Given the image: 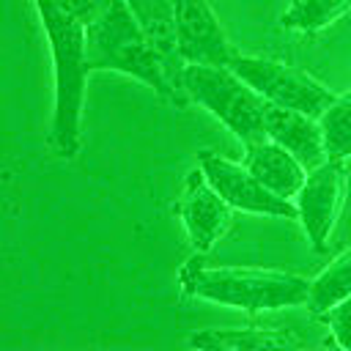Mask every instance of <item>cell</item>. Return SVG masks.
Returning a JSON list of instances; mask_svg holds the SVG:
<instances>
[{
  "instance_id": "cell-1",
  "label": "cell",
  "mask_w": 351,
  "mask_h": 351,
  "mask_svg": "<svg viewBox=\"0 0 351 351\" xmlns=\"http://www.w3.org/2000/svg\"><path fill=\"white\" fill-rule=\"evenodd\" d=\"M88 71H118L140 80L165 101L184 107L186 93L176 88L165 58L156 52L126 0H104L99 14L90 19L88 33Z\"/></svg>"
},
{
  "instance_id": "cell-2",
  "label": "cell",
  "mask_w": 351,
  "mask_h": 351,
  "mask_svg": "<svg viewBox=\"0 0 351 351\" xmlns=\"http://www.w3.org/2000/svg\"><path fill=\"white\" fill-rule=\"evenodd\" d=\"M41 16L55 71V107H52V148L71 159L80 151L82 107H85V77L88 71V25L74 14L63 11L55 0H33Z\"/></svg>"
},
{
  "instance_id": "cell-3",
  "label": "cell",
  "mask_w": 351,
  "mask_h": 351,
  "mask_svg": "<svg viewBox=\"0 0 351 351\" xmlns=\"http://www.w3.org/2000/svg\"><path fill=\"white\" fill-rule=\"evenodd\" d=\"M178 280L189 296L247 310V313H266V310L307 304L310 282H313L302 274L277 271V269L203 266L200 258H189L181 266Z\"/></svg>"
},
{
  "instance_id": "cell-4",
  "label": "cell",
  "mask_w": 351,
  "mask_h": 351,
  "mask_svg": "<svg viewBox=\"0 0 351 351\" xmlns=\"http://www.w3.org/2000/svg\"><path fill=\"white\" fill-rule=\"evenodd\" d=\"M184 90L192 101L219 118L244 145L266 140V99L230 66L186 63Z\"/></svg>"
},
{
  "instance_id": "cell-5",
  "label": "cell",
  "mask_w": 351,
  "mask_h": 351,
  "mask_svg": "<svg viewBox=\"0 0 351 351\" xmlns=\"http://www.w3.org/2000/svg\"><path fill=\"white\" fill-rule=\"evenodd\" d=\"M228 66L241 80H247L266 101L280 104V107H291V110H302V112L315 115V118H321L329 110V104L337 99L321 80H315L304 69L288 66V63L274 60V58L233 55Z\"/></svg>"
},
{
  "instance_id": "cell-6",
  "label": "cell",
  "mask_w": 351,
  "mask_h": 351,
  "mask_svg": "<svg viewBox=\"0 0 351 351\" xmlns=\"http://www.w3.org/2000/svg\"><path fill=\"white\" fill-rule=\"evenodd\" d=\"M346 159H326L307 173L302 189L296 192V219L315 252H326L332 230L337 225L343 200H346Z\"/></svg>"
},
{
  "instance_id": "cell-7",
  "label": "cell",
  "mask_w": 351,
  "mask_h": 351,
  "mask_svg": "<svg viewBox=\"0 0 351 351\" xmlns=\"http://www.w3.org/2000/svg\"><path fill=\"white\" fill-rule=\"evenodd\" d=\"M197 165L206 173L208 184L236 211L296 219V203L288 200V197L274 195L271 189H266L244 162H233V159H228V156H222L217 151H200L197 154Z\"/></svg>"
},
{
  "instance_id": "cell-8",
  "label": "cell",
  "mask_w": 351,
  "mask_h": 351,
  "mask_svg": "<svg viewBox=\"0 0 351 351\" xmlns=\"http://www.w3.org/2000/svg\"><path fill=\"white\" fill-rule=\"evenodd\" d=\"M176 214L181 217L195 252H208L230 228L233 206L208 184L206 173L197 165L184 178V189L176 203Z\"/></svg>"
},
{
  "instance_id": "cell-9",
  "label": "cell",
  "mask_w": 351,
  "mask_h": 351,
  "mask_svg": "<svg viewBox=\"0 0 351 351\" xmlns=\"http://www.w3.org/2000/svg\"><path fill=\"white\" fill-rule=\"evenodd\" d=\"M178 52L186 63L228 66L236 55L208 0H173Z\"/></svg>"
},
{
  "instance_id": "cell-10",
  "label": "cell",
  "mask_w": 351,
  "mask_h": 351,
  "mask_svg": "<svg viewBox=\"0 0 351 351\" xmlns=\"http://www.w3.org/2000/svg\"><path fill=\"white\" fill-rule=\"evenodd\" d=\"M263 121H266V137L280 143L282 148H288L307 170H315L318 165H324L329 159L324 129L315 115L266 101Z\"/></svg>"
},
{
  "instance_id": "cell-11",
  "label": "cell",
  "mask_w": 351,
  "mask_h": 351,
  "mask_svg": "<svg viewBox=\"0 0 351 351\" xmlns=\"http://www.w3.org/2000/svg\"><path fill=\"white\" fill-rule=\"evenodd\" d=\"M244 165L255 173V178L271 189L280 197L293 200L307 178V167L280 143L274 140H258L252 145H244Z\"/></svg>"
},
{
  "instance_id": "cell-12",
  "label": "cell",
  "mask_w": 351,
  "mask_h": 351,
  "mask_svg": "<svg viewBox=\"0 0 351 351\" xmlns=\"http://www.w3.org/2000/svg\"><path fill=\"white\" fill-rule=\"evenodd\" d=\"M129 11L156 47V52L165 58V66L176 82L178 90H184V69L186 60L178 52V33H176V8L173 0H126ZM186 93V90H184Z\"/></svg>"
},
{
  "instance_id": "cell-13",
  "label": "cell",
  "mask_w": 351,
  "mask_h": 351,
  "mask_svg": "<svg viewBox=\"0 0 351 351\" xmlns=\"http://www.w3.org/2000/svg\"><path fill=\"white\" fill-rule=\"evenodd\" d=\"M192 348H228V351H239V348H299L302 337H296L291 329L282 326H230V329H200L189 337Z\"/></svg>"
},
{
  "instance_id": "cell-14",
  "label": "cell",
  "mask_w": 351,
  "mask_h": 351,
  "mask_svg": "<svg viewBox=\"0 0 351 351\" xmlns=\"http://www.w3.org/2000/svg\"><path fill=\"white\" fill-rule=\"evenodd\" d=\"M346 296H351V247L343 250L326 269H321L318 277H313L307 310L313 315H324L329 307H335Z\"/></svg>"
},
{
  "instance_id": "cell-15",
  "label": "cell",
  "mask_w": 351,
  "mask_h": 351,
  "mask_svg": "<svg viewBox=\"0 0 351 351\" xmlns=\"http://www.w3.org/2000/svg\"><path fill=\"white\" fill-rule=\"evenodd\" d=\"M348 11H351V0H291V5L280 16V25L291 30L315 33L329 27Z\"/></svg>"
},
{
  "instance_id": "cell-16",
  "label": "cell",
  "mask_w": 351,
  "mask_h": 351,
  "mask_svg": "<svg viewBox=\"0 0 351 351\" xmlns=\"http://www.w3.org/2000/svg\"><path fill=\"white\" fill-rule=\"evenodd\" d=\"M318 121L324 129L329 159H348L351 156V90L337 96Z\"/></svg>"
},
{
  "instance_id": "cell-17",
  "label": "cell",
  "mask_w": 351,
  "mask_h": 351,
  "mask_svg": "<svg viewBox=\"0 0 351 351\" xmlns=\"http://www.w3.org/2000/svg\"><path fill=\"white\" fill-rule=\"evenodd\" d=\"M324 324L332 329V337H335V346L340 348H348L351 351V296L340 299L335 307H329L324 315Z\"/></svg>"
}]
</instances>
